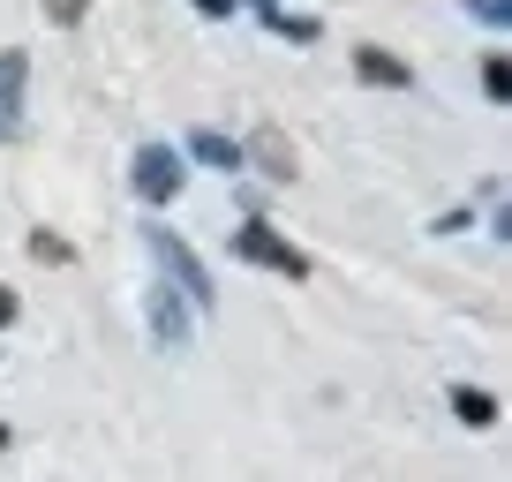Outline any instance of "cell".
<instances>
[{
	"label": "cell",
	"instance_id": "obj_1",
	"mask_svg": "<svg viewBox=\"0 0 512 482\" xmlns=\"http://www.w3.org/2000/svg\"><path fill=\"white\" fill-rule=\"evenodd\" d=\"M144 249H151V264H159V279H174V287H181V302H189L196 317H204V309L219 302V287H211L204 257H196V249L174 234V226H159V219H151V226H144Z\"/></svg>",
	"mask_w": 512,
	"mask_h": 482
},
{
	"label": "cell",
	"instance_id": "obj_2",
	"mask_svg": "<svg viewBox=\"0 0 512 482\" xmlns=\"http://www.w3.org/2000/svg\"><path fill=\"white\" fill-rule=\"evenodd\" d=\"M241 264H256V272H279V279H309V249H294L287 234H279L264 211H249V219L234 226V241H226Z\"/></svg>",
	"mask_w": 512,
	"mask_h": 482
},
{
	"label": "cell",
	"instance_id": "obj_3",
	"mask_svg": "<svg viewBox=\"0 0 512 482\" xmlns=\"http://www.w3.org/2000/svg\"><path fill=\"white\" fill-rule=\"evenodd\" d=\"M128 189L144 196V204H174V196L189 189V159L151 136V144H136V159H128Z\"/></svg>",
	"mask_w": 512,
	"mask_h": 482
},
{
	"label": "cell",
	"instance_id": "obj_4",
	"mask_svg": "<svg viewBox=\"0 0 512 482\" xmlns=\"http://www.w3.org/2000/svg\"><path fill=\"white\" fill-rule=\"evenodd\" d=\"M241 174H264L272 189L302 181V159H294V136L279 129V121H256V129H249V144H241Z\"/></svg>",
	"mask_w": 512,
	"mask_h": 482
},
{
	"label": "cell",
	"instance_id": "obj_5",
	"mask_svg": "<svg viewBox=\"0 0 512 482\" xmlns=\"http://www.w3.org/2000/svg\"><path fill=\"white\" fill-rule=\"evenodd\" d=\"M144 324H151V347H159V354L189 347V302H181L174 279H151V287H144Z\"/></svg>",
	"mask_w": 512,
	"mask_h": 482
},
{
	"label": "cell",
	"instance_id": "obj_6",
	"mask_svg": "<svg viewBox=\"0 0 512 482\" xmlns=\"http://www.w3.org/2000/svg\"><path fill=\"white\" fill-rule=\"evenodd\" d=\"M23 129H31V53L0 46V136L16 144Z\"/></svg>",
	"mask_w": 512,
	"mask_h": 482
},
{
	"label": "cell",
	"instance_id": "obj_7",
	"mask_svg": "<svg viewBox=\"0 0 512 482\" xmlns=\"http://www.w3.org/2000/svg\"><path fill=\"white\" fill-rule=\"evenodd\" d=\"M354 76L377 91H415V61H400L392 46H354Z\"/></svg>",
	"mask_w": 512,
	"mask_h": 482
},
{
	"label": "cell",
	"instance_id": "obj_8",
	"mask_svg": "<svg viewBox=\"0 0 512 482\" xmlns=\"http://www.w3.org/2000/svg\"><path fill=\"white\" fill-rule=\"evenodd\" d=\"M241 8H249L264 31H279L287 46H317V38H324V23H317V16H294V8H279V0H241Z\"/></svg>",
	"mask_w": 512,
	"mask_h": 482
},
{
	"label": "cell",
	"instance_id": "obj_9",
	"mask_svg": "<svg viewBox=\"0 0 512 482\" xmlns=\"http://www.w3.org/2000/svg\"><path fill=\"white\" fill-rule=\"evenodd\" d=\"M174 151L196 159V166H211V174H241V144L219 136V129H189V144H174Z\"/></svg>",
	"mask_w": 512,
	"mask_h": 482
},
{
	"label": "cell",
	"instance_id": "obj_10",
	"mask_svg": "<svg viewBox=\"0 0 512 482\" xmlns=\"http://www.w3.org/2000/svg\"><path fill=\"white\" fill-rule=\"evenodd\" d=\"M445 400H452V415H460L467 430H497V422H505V407H497V392H482V385H452Z\"/></svg>",
	"mask_w": 512,
	"mask_h": 482
},
{
	"label": "cell",
	"instance_id": "obj_11",
	"mask_svg": "<svg viewBox=\"0 0 512 482\" xmlns=\"http://www.w3.org/2000/svg\"><path fill=\"white\" fill-rule=\"evenodd\" d=\"M482 98H490V106H505V98H512V68H505V53H490V61H482Z\"/></svg>",
	"mask_w": 512,
	"mask_h": 482
},
{
	"label": "cell",
	"instance_id": "obj_12",
	"mask_svg": "<svg viewBox=\"0 0 512 482\" xmlns=\"http://www.w3.org/2000/svg\"><path fill=\"white\" fill-rule=\"evenodd\" d=\"M31 257H38V264H68L76 249H68V241L53 234V226H31Z\"/></svg>",
	"mask_w": 512,
	"mask_h": 482
},
{
	"label": "cell",
	"instance_id": "obj_13",
	"mask_svg": "<svg viewBox=\"0 0 512 482\" xmlns=\"http://www.w3.org/2000/svg\"><path fill=\"white\" fill-rule=\"evenodd\" d=\"M38 8H46V23H53V31H76V23L91 16V0H38Z\"/></svg>",
	"mask_w": 512,
	"mask_h": 482
},
{
	"label": "cell",
	"instance_id": "obj_14",
	"mask_svg": "<svg viewBox=\"0 0 512 482\" xmlns=\"http://www.w3.org/2000/svg\"><path fill=\"white\" fill-rule=\"evenodd\" d=\"M460 8L475 23H490V31H505V23H512V0H460Z\"/></svg>",
	"mask_w": 512,
	"mask_h": 482
},
{
	"label": "cell",
	"instance_id": "obj_15",
	"mask_svg": "<svg viewBox=\"0 0 512 482\" xmlns=\"http://www.w3.org/2000/svg\"><path fill=\"white\" fill-rule=\"evenodd\" d=\"M234 8H241V0H196V16H204V23H226Z\"/></svg>",
	"mask_w": 512,
	"mask_h": 482
},
{
	"label": "cell",
	"instance_id": "obj_16",
	"mask_svg": "<svg viewBox=\"0 0 512 482\" xmlns=\"http://www.w3.org/2000/svg\"><path fill=\"white\" fill-rule=\"evenodd\" d=\"M16 309H23V302H16V287H8V279H0V332H8V324H16Z\"/></svg>",
	"mask_w": 512,
	"mask_h": 482
},
{
	"label": "cell",
	"instance_id": "obj_17",
	"mask_svg": "<svg viewBox=\"0 0 512 482\" xmlns=\"http://www.w3.org/2000/svg\"><path fill=\"white\" fill-rule=\"evenodd\" d=\"M0 452H8V422H0Z\"/></svg>",
	"mask_w": 512,
	"mask_h": 482
}]
</instances>
